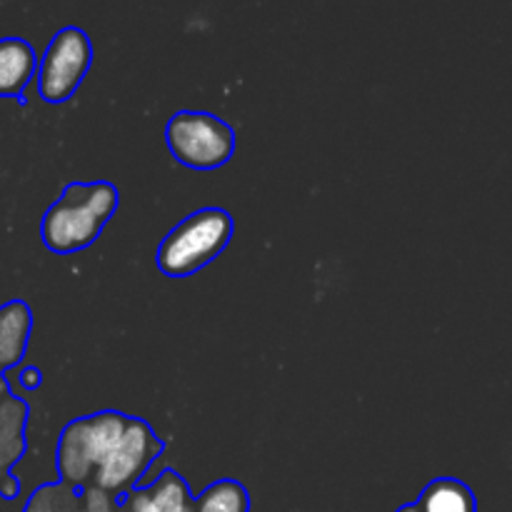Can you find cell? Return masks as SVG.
Segmentation results:
<instances>
[{
    "label": "cell",
    "mask_w": 512,
    "mask_h": 512,
    "mask_svg": "<svg viewBox=\"0 0 512 512\" xmlns=\"http://www.w3.org/2000/svg\"><path fill=\"white\" fill-rule=\"evenodd\" d=\"M128 512H195V500L188 483L173 470H165L148 488L130 493Z\"/></svg>",
    "instance_id": "52a82bcc"
},
{
    "label": "cell",
    "mask_w": 512,
    "mask_h": 512,
    "mask_svg": "<svg viewBox=\"0 0 512 512\" xmlns=\"http://www.w3.org/2000/svg\"><path fill=\"white\" fill-rule=\"evenodd\" d=\"M40 380H43V375H40L38 368H25L23 373H20V385H23L25 390L38 388Z\"/></svg>",
    "instance_id": "4fadbf2b"
},
{
    "label": "cell",
    "mask_w": 512,
    "mask_h": 512,
    "mask_svg": "<svg viewBox=\"0 0 512 512\" xmlns=\"http://www.w3.org/2000/svg\"><path fill=\"white\" fill-rule=\"evenodd\" d=\"M113 508L115 503L110 493L95 488V485L85 490V512H113Z\"/></svg>",
    "instance_id": "7c38bea8"
},
{
    "label": "cell",
    "mask_w": 512,
    "mask_h": 512,
    "mask_svg": "<svg viewBox=\"0 0 512 512\" xmlns=\"http://www.w3.org/2000/svg\"><path fill=\"white\" fill-rule=\"evenodd\" d=\"M165 140L180 165L193 170L223 168L235 150V133L225 120L210 113L180 110L168 120Z\"/></svg>",
    "instance_id": "277c9868"
},
{
    "label": "cell",
    "mask_w": 512,
    "mask_h": 512,
    "mask_svg": "<svg viewBox=\"0 0 512 512\" xmlns=\"http://www.w3.org/2000/svg\"><path fill=\"white\" fill-rule=\"evenodd\" d=\"M160 453H163V443L153 433V428L145 420L130 418L123 440L108 455V460L100 465L93 485L110 495L130 493L138 485V480H143V475L148 473V468Z\"/></svg>",
    "instance_id": "8992f818"
},
{
    "label": "cell",
    "mask_w": 512,
    "mask_h": 512,
    "mask_svg": "<svg viewBox=\"0 0 512 512\" xmlns=\"http://www.w3.org/2000/svg\"><path fill=\"white\" fill-rule=\"evenodd\" d=\"M420 512H478L473 490L455 478H438L423 490Z\"/></svg>",
    "instance_id": "30bf717a"
},
{
    "label": "cell",
    "mask_w": 512,
    "mask_h": 512,
    "mask_svg": "<svg viewBox=\"0 0 512 512\" xmlns=\"http://www.w3.org/2000/svg\"><path fill=\"white\" fill-rule=\"evenodd\" d=\"M398 512H420V508H418V503H413V505H403Z\"/></svg>",
    "instance_id": "9a60e30c"
},
{
    "label": "cell",
    "mask_w": 512,
    "mask_h": 512,
    "mask_svg": "<svg viewBox=\"0 0 512 512\" xmlns=\"http://www.w3.org/2000/svg\"><path fill=\"white\" fill-rule=\"evenodd\" d=\"M5 393H8V385H5V380H0V405H3Z\"/></svg>",
    "instance_id": "5bb4252c"
},
{
    "label": "cell",
    "mask_w": 512,
    "mask_h": 512,
    "mask_svg": "<svg viewBox=\"0 0 512 512\" xmlns=\"http://www.w3.org/2000/svg\"><path fill=\"white\" fill-rule=\"evenodd\" d=\"M118 190L110 183H73L45 213L40 235L53 253L90 248L118 210Z\"/></svg>",
    "instance_id": "6da1fadb"
},
{
    "label": "cell",
    "mask_w": 512,
    "mask_h": 512,
    "mask_svg": "<svg viewBox=\"0 0 512 512\" xmlns=\"http://www.w3.org/2000/svg\"><path fill=\"white\" fill-rule=\"evenodd\" d=\"M93 63V45L80 28H63L53 35L38 68V90L45 103H65L83 83Z\"/></svg>",
    "instance_id": "5b68a950"
},
{
    "label": "cell",
    "mask_w": 512,
    "mask_h": 512,
    "mask_svg": "<svg viewBox=\"0 0 512 512\" xmlns=\"http://www.w3.org/2000/svg\"><path fill=\"white\" fill-rule=\"evenodd\" d=\"M130 418L115 410L73 420L58 440V473L68 485H85L123 440Z\"/></svg>",
    "instance_id": "3957f363"
},
{
    "label": "cell",
    "mask_w": 512,
    "mask_h": 512,
    "mask_svg": "<svg viewBox=\"0 0 512 512\" xmlns=\"http://www.w3.org/2000/svg\"><path fill=\"white\" fill-rule=\"evenodd\" d=\"M233 238V218L220 208H203L175 225L160 243L155 263L168 278H188L213 263Z\"/></svg>",
    "instance_id": "7a4b0ae2"
},
{
    "label": "cell",
    "mask_w": 512,
    "mask_h": 512,
    "mask_svg": "<svg viewBox=\"0 0 512 512\" xmlns=\"http://www.w3.org/2000/svg\"><path fill=\"white\" fill-rule=\"evenodd\" d=\"M195 512H248V493L238 480H218L195 500Z\"/></svg>",
    "instance_id": "8fae6325"
},
{
    "label": "cell",
    "mask_w": 512,
    "mask_h": 512,
    "mask_svg": "<svg viewBox=\"0 0 512 512\" xmlns=\"http://www.w3.org/2000/svg\"><path fill=\"white\" fill-rule=\"evenodd\" d=\"M30 318L28 305L13 300V303L0 308V368H13L23 360L25 348L30 338Z\"/></svg>",
    "instance_id": "9c48e42d"
},
{
    "label": "cell",
    "mask_w": 512,
    "mask_h": 512,
    "mask_svg": "<svg viewBox=\"0 0 512 512\" xmlns=\"http://www.w3.org/2000/svg\"><path fill=\"white\" fill-rule=\"evenodd\" d=\"M38 68V58L28 40H0V98H18Z\"/></svg>",
    "instance_id": "ba28073f"
}]
</instances>
